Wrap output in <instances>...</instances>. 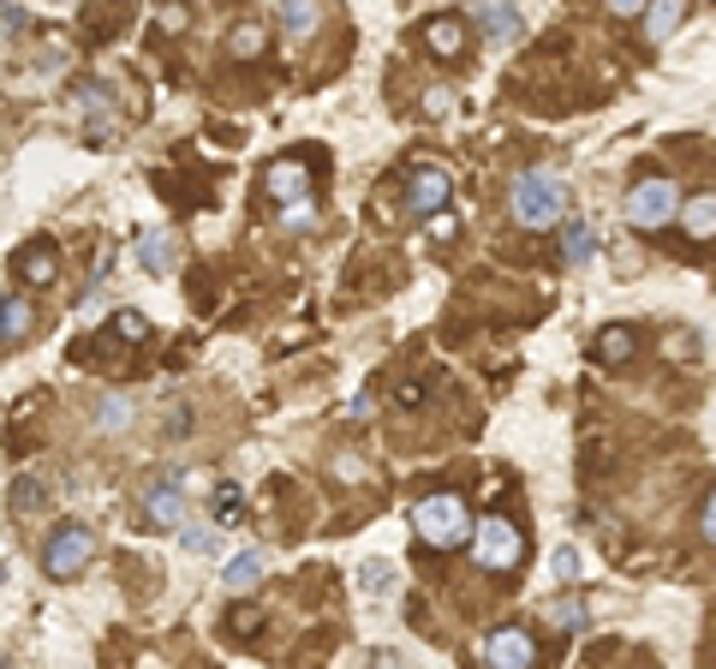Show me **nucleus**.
I'll return each instance as SVG.
<instances>
[{"mask_svg": "<svg viewBox=\"0 0 716 669\" xmlns=\"http://www.w3.org/2000/svg\"><path fill=\"white\" fill-rule=\"evenodd\" d=\"M60 55H67V43H60V36H48V43H43V60H36V72H55Z\"/></svg>", "mask_w": 716, "mask_h": 669, "instance_id": "31", "label": "nucleus"}, {"mask_svg": "<svg viewBox=\"0 0 716 669\" xmlns=\"http://www.w3.org/2000/svg\"><path fill=\"white\" fill-rule=\"evenodd\" d=\"M24 330H31V306H24V294H7V311H0V341L19 347Z\"/></svg>", "mask_w": 716, "mask_h": 669, "instance_id": "18", "label": "nucleus"}, {"mask_svg": "<svg viewBox=\"0 0 716 669\" xmlns=\"http://www.w3.org/2000/svg\"><path fill=\"white\" fill-rule=\"evenodd\" d=\"M472 557H478L484 574H508V568H520V557H526V538H520V526L508 514H484L478 533H472Z\"/></svg>", "mask_w": 716, "mask_h": 669, "instance_id": "3", "label": "nucleus"}, {"mask_svg": "<svg viewBox=\"0 0 716 669\" xmlns=\"http://www.w3.org/2000/svg\"><path fill=\"white\" fill-rule=\"evenodd\" d=\"M114 330L132 335V341H144V335H150V318H144V311H120V318H114Z\"/></svg>", "mask_w": 716, "mask_h": 669, "instance_id": "29", "label": "nucleus"}, {"mask_svg": "<svg viewBox=\"0 0 716 669\" xmlns=\"http://www.w3.org/2000/svg\"><path fill=\"white\" fill-rule=\"evenodd\" d=\"M0 24H7V36H19L31 19H24V7H7V12H0Z\"/></svg>", "mask_w": 716, "mask_h": 669, "instance_id": "34", "label": "nucleus"}, {"mask_svg": "<svg viewBox=\"0 0 716 669\" xmlns=\"http://www.w3.org/2000/svg\"><path fill=\"white\" fill-rule=\"evenodd\" d=\"M681 227L693 239H711L716 234V192H699V198H687V210H681Z\"/></svg>", "mask_w": 716, "mask_h": 669, "instance_id": "14", "label": "nucleus"}, {"mask_svg": "<svg viewBox=\"0 0 716 669\" xmlns=\"http://www.w3.org/2000/svg\"><path fill=\"white\" fill-rule=\"evenodd\" d=\"M96 425H102V431H126V425H132V401H126V395H108V401L96 407Z\"/></svg>", "mask_w": 716, "mask_h": 669, "instance_id": "24", "label": "nucleus"}, {"mask_svg": "<svg viewBox=\"0 0 716 669\" xmlns=\"http://www.w3.org/2000/svg\"><path fill=\"white\" fill-rule=\"evenodd\" d=\"M215 509H222V521H234V514H239V490H234V485H222V497H215Z\"/></svg>", "mask_w": 716, "mask_h": 669, "instance_id": "32", "label": "nucleus"}, {"mask_svg": "<svg viewBox=\"0 0 716 669\" xmlns=\"http://www.w3.org/2000/svg\"><path fill=\"white\" fill-rule=\"evenodd\" d=\"M144 514L156 526H168V533H186V490H179V473H168V478H156V485L144 490Z\"/></svg>", "mask_w": 716, "mask_h": 669, "instance_id": "8", "label": "nucleus"}, {"mask_svg": "<svg viewBox=\"0 0 716 669\" xmlns=\"http://www.w3.org/2000/svg\"><path fill=\"white\" fill-rule=\"evenodd\" d=\"M263 192L287 210L305 204V198H311V168H305V162H275V168L263 174Z\"/></svg>", "mask_w": 716, "mask_h": 669, "instance_id": "9", "label": "nucleus"}, {"mask_svg": "<svg viewBox=\"0 0 716 669\" xmlns=\"http://www.w3.org/2000/svg\"><path fill=\"white\" fill-rule=\"evenodd\" d=\"M413 533L425 538L430 550H460V545H472L478 521H472V509L454 490H425V497L413 502Z\"/></svg>", "mask_w": 716, "mask_h": 669, "instance_id": "1", "label": "nucleus"}, {"mask_svg": "<svg viewBox=\"0 0 716 669\" xmlns=\"http://www.w3.org/2000/svg\"><path fill=\"white\" fill-rule=\"evenodd\" d=\"M222 580H227V592H251L263 580V550H246V557H234L222 568Z\"/></svg>", "mask_w": 716, "mask_h": 669, "instance_id": "15", "label": "nucleus"}, {"mask_svg": "<svg viewBox=\"0 0 716 669\" xmlns=\"http://www.w3.org/2000/svg\"><path fill=\"white\" fill-rule=\"evenodd\" d=\"M90 557H96V533L79 526V521H67V526H55V533H48L43 568H48L55 580H72V574H84V568H90Z\"/></svg>", "mask_w": 716, "mask_h": 669, "instance_id": "5", "label": "nucleus"}, {"mask_svg": "<svg viewBox=\"0 0 716 669\" xmlns=\"http://www.w3.org/2000/svg\"><path fill=\"white\" fill-rule=\"evenodd\" d=\"M597 359H604V365L633 359V330H626V323H609V330L597 335Z\"/></svg>", "mask_w": 716, "mask_h": 669, "instance_id": "19", "label": "nucleus"}, {"mask_svg": "<svg viewBox=\"0 0 716 669\" xmlns=\"http://www.w3.org/2000/svg\"><path fill=\"white\" fill-rule=\"evenodd\" d=\"M549 622H561L568 634H580V628L592 622V616H585V604H580V598H556V604H549Z\"/></svg>", "mask_w": 716, "mask_h": 669, "instance_id": "25", "label": "nucleus"}, {"mask_svg": "<svg viewBox=\"0 0 716 669\" xmlns=\"http://www.w3.org/2000/svg\"><path fill=\"white\" fill-rule=\"evenodd\" d=\"M597 251V227L592 222H568V234H561V258L568 263H592Z\"/></svg>", "mask_w": 716, "mask_h": 669, "instance_id": "17", "label": "nucleus"}, {"mask_svg": "<svg viewBox=\"0 0 716 669\" xmlns=\"http://www.w3.org/2000/svg\"><path fill=\"white\" fill-rule=\"evenodd\" d=\"M681 186L675 180H639L633 192H626V227H639V234H657V227H669L681 216Z\"/></svg>", "mask_w": 716, "mask_h": 669, "instance_id": "4", "label": "nucleus"}, {"mask_svg": "<svg viewBox=\"0 0 716 669\" xmlns=\"http://www.w3.org/2000/svg\"><path fill=\"white\" fill-rule=\"evenodd\" d=\"M281 222H287L293 234H305V227H317V210H311V204H293V210H287V216H281Z\"/></svg>", "mask_w": 716, "mask_h": 669, "instance_id": "30", "label": "nucleus"}, {"mask_svg": "<svg viewBox=\"0 0 716 669\" xmlns=\"http://www.w3.org/2000/svg\"><path fill=\"white\" fill-rule=\"evenodd\" d=\"M263 48V24H234V31H227V55H239V60H251Z\"/></svg>", "mask_w": 716, "mask_h": 669, "instance_id": "23", "label": "nucleus"}, {"mask_svg": "<svg viewBox=\"0 0 716 669\" xmlns=\"http://www.w3.org/2000/svg\"><path fill=\"white\" fill-rule=\"evenodd\" d=\"M681 19H687L681 0H663V7H651V12H645V43H663V36H669Z\"/></svg>", "mask_w": 716, "mask_h": 669, "instance_id": "20", "label": "nucleus"}, {"mask_svg": "<svg viewBox=\"0 0 716 669\" xmlns=\"http://www.w3.org/2000/svg\"><path fill=\"white\" fill-rule=\"evenodd\" d=\"M425 43H430V55L437 60H454V55H466V24L460 19H425Z\"/></svg>", "mask_w": 716, "mask_h": 669, "instance_id": "13", "label": "nucleus"}, {"mask_svg": "<svg viewBox=\"0 0 716 669\" xmlns=\"http://www.w3.org/2000/svg\"><path fill=\"white\" fill-rule=\"evenodd\" d=\"M19 270H24V282H31V287H48V282L60 275L55 246H31V251H24V263H19Z\"/></svg>", "mask_w": 716, "mask_h": 669, "instance_id": "16", "label": "nucleus"}, {"mask_svg": "<svg viewBox=\"0 0 716 669\" xmlns=\"http://www.w3.org/2000/svg\"><path fill=\"white\" fill-rule=\"evenodd\" d=\"M549 574H556L561 586H568V580H580V550H573V545H561L556 557H549Z\"/></svg>", "mask_w": 716, "mask_h": 669, "instance_id": "28", "label": "nucleus"}, {"mask_svg": "<svg viewBox=\"0 0 716 669\" xmlns=\"http://www.w3.org/2000/svg\"><path fill=\"white\" fill-rule=\"evenodd\" d=\"M43 509V485L36 478H12V514H36Z\"/></svg>", "mask_w": 716, "mask_h": 669, "instance_id": "26", "label": "nucleus"}, {"mask_svg": "<svg viewBox=\"0 0 716 669\" xmlns=\"http://www.w3.org/2000/svg\"><path fill=\"white\" fill-rule=\"evenodd\" d=\"M699 533H705L711 545H716V490H711V502H705V521H699Z\"/></svg>", "mask_w": 716, "mask_h": 669, "instance_id": "35", "label": "nucleus"}, {"mask_svg": "<svg viewBox=\"0 0 716 669\" xmlns=\"http://www.w3.org/2000/svg\"><path fill=\"white\" fill-rule=\"evenodd\" d=\"M472 24H478L490 43H520L526 36V19L514 7H472Z\"/></svg>", "mask_w": 716, "mask_h": 669, "instance_id": "12", "label": "nucleus"}, {"mask_svg": "<svg viewBox=\"0 0 716 669\" xmlns=\"http://www.w3.org/2000/svg\"><path fill=\"white\" fill-rule=\"evenodd\" d=\"M317 24H323V12L305 7V0H287V7H281V31H287V36H311Z\"/></svg>", "mask_w": 716, "mask_h": 669, "instance_id": "21", "label": "nucleus"}, {"mask_svg": "<svg viewBox=\"0 0 716 669\" xmlns=\"http://www.w3.org/2000/svg\"><path fill=\"white\" fill-rule=\"evenodd\" d=\"M484 664L490 669H532L537 664V640L526 628H496L490 640H484Z\"/></svg>", "mask_w": 716, "mask_h": 669, "instance_id": "7", "label": "nucleus"}, {"mask_svg": "<svg viewBox=\"0 0 716 669\" xmlns=\"http://www.w3.org/2000/svg\"><path fill=\"white\" fill-rule=\"evenodd\" d=\"M508 216L520 227H556L568 216V186H561V174L549 168H520L514 186H508Z\"/></svg>", "mask_w": 716, "mask_h": 669, "instance_id": "2", "label": "nucleus"}, {"mask_svg": "<svg viewBox=\"0 0 716 669\" xmlns=\"http://www.w3.org/2000/svg\"><path fill=\"white\" fill-rule=\"evenodd\" d=\"M138 263H144L150 275H168L179 263V239L162 234V227H144V234H138Z\"/></svg>", "mask_w": 716, "mask_h": 669, "instance_id": "11", "label": "nucleus"}, {"mask_svg": "<svg viewBox=\"0 0 716 669\" xmlns=\"http://www.w3.org/2000/svg\"><path fill=\"white\" fill-rule=\"evenodd\" d=\"M358 586L370 592V598H389L394 592V568L382 562V557H370V562H358Z\"/></svg>", "mask_w": 716, "mask_h": 669, "instance_id": "22", "label": "nucleus"}, {"mask_svg": "<svg viewBox=\"0 0 716 669\" xmlns=\"http://www.w3.org/2000/svg\"><path fill=\"white\" fill-rule=\"evenodd\" d=\"M448 108H454V96H448L442 84H437V91H425V114H448Z\"/></svg>", "mask_w": 716, "mask_h": 669, "instance_id": "33", "label": "nucleus"}, {"mask_svg": "<svg viewBox=\"0 0 716 669\" xmlns=\"http://www.w3.org/2000/svg\"><path fill=\"white\" fill-rule=\"evenodd\" d=\"M448 198H454V186H448L442 168H413V180H406V210H413L418 222H437Z\"/></svg>", "mask_w": 716, "mask_h": 669, "instance_id": "6", "label": "nucleus"}, {"mask_svg": "<svg viewBox=\"0 0 716 669\" xmlns=\"http://www.w3.org/2000/svg\"><path fill=\"white\" fill-rule=\"evenodd\" d=\"M72 103H79V114L90 120V138H108V108H114V91L108 84H96V79H84V84H72Z\"/></svg>", "mask_w": 716, "mask_h": 669, "instance_id": "10", "label": "nucleus"}, {"mask_svg": "<svg viewBox=\"0 0 716 669\" xmlns=\"http://www.w3.org/2000/svg\"><path fill=\"white\" fill-rule=\"evenodd\" d=\"M370 669H401V658H394V652H377V658H370Z\"/></svg>", "mask_w": 716, "mask_h": 669, "instance_id": "36", "label": "nucleus"}, {"mask_svg": "<svg viewBox=\"0 0 716 669\" xmlns=\"http://www.w3.org/2000/svg\"><path fill=\"white\" fill-rule=\"evenodd\" d=\"M179 545H186V550H191V557H210V550H215V526H203V521H191V526H186V533H179Z\"/></svg>", "mask_w": 716, "mask_h": 669, "instance_id": "27", "label": "nucleus"}]
</instances>
